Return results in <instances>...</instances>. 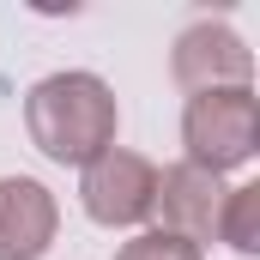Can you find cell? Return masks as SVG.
Masks as SVG:
<instances>
[{
	"label": "cell",
	"instance_id": "1",
	"mask_svg": "<svg viewBox=\"0 0 260 260\" xmlns=\"http://www.w3.org/2000/svg\"><path fill=\"white\" fill-rule=\"evenodd\" d=\"M115 127H121V109L97 73H49L24 97V133L49 164L85 170L97 151L115 145Z\"/></svg>",
	"mask_w": 260,
	"mask_h": 260
},
{
	"label": "cell",
	"instance_id": "2",
	"mask_svg": "<svg viewBox=\"0 0 260 260\" xmlns=\"http://www.w3.org/2000/svg\"><path fill=\"white\" fill-rule=\"evenodd\" d=\"M182 145L188 157L206 176H230L242 170L248 157L260 151V97L254 85H230V91H194L188 109H182Z\"/></svg>",
	"mask_w": 260,
	"mask_h": 260
},
{
	"label": "cell",
	"instance_id": "3",
	"mask_svg": "<svg viewBox=\"0 0 260 260\" xmlns=\"http://www.w3.org/2000/svg\"><path fill=\"white\" fill-rule=\"evenodd\" d=\"M79 200H85V218L103 224V230H133L151 218V200H157V164L139 157L127 145H109L97 151L85 170H79Z\"/></svg>",
	"mask_w": 260,
	"mask_h": 260
},
{
	"label": "cell",
	"instance_id": "4",
	"mask_svg": "<svg viewBox=\"0 0 260 260\" xmlns=\"http://www.w3.org/2000/svg\"><path fill=\"white\" fill-rule=\"evenodd\" d=\"M170 73L182 91H230V85H248L254 79V55L248 43L230 30V24H188L176 37V55H170Z\"/></svg>",
	"mask_w": 260,
	"mask_h": 260
},
{
	"label": "cell",
	"instance_id": "5",
	"mask_svg": "<svg viewBox=\"0 0 260 260\" xmlns=\"http://www.w3.org/2000/svg\"><path fill=\"white\" fill-rule=\"evenodd\" d=\"M224 182L206 176L194 164H170L157 170V200H151V218L164 236H182V242H212L218 236V206H224Z\"/></svg>",
	"mask_w": 260,
	"mask_h": 260
},
{
	"label": "cell",
	"instance_id": "6",
	"mask_svg": "<svg viewBox=\"0 0 260 260\" xmlns=\"http://www.w3.org/2000/svg\"><path fill=\"white\" fill-rule=\"evenodd\" d=\"M61 230V206L37 176H0V260H43Z\"/></svg>",
	"mask_w": 260,
	"mask_h": 260
},
{
	"label": "cell",
	"instance_id": "7",
	"mask_svg": "<svg viewBox=\"0 0 260 260\" xmlns=\"http://www.w3.org/2000/svg\"><path fill=\"white\" fill-rule=\"evenodd\" d=\"M218 242H230L236 254H260V182L224 194V206H218Z\"/></svg>",
	"mask_w": 260,
	"mask_h": 260
},
{
	"label": "cell",
	"instance_id": "8",
	"mask_svg": "<svg viewBox=\"0 0 260 260\" xmlns=\"http://www.w3.org/2000/svg\"><path fill=\"white\" fill-rule=\"evenodd\" d=\"M115 260H206L194 242H182V236H164V230H139L133 242L115 248Z\"/></svg>",
	"mask_w": 260,
	"mask_h": 260
}]
</instances>
